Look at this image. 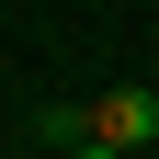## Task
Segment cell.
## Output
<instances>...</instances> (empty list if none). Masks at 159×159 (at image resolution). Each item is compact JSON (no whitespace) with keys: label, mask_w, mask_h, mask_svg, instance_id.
<instances>
[{"label":"cell","mask_w":159,"mask_h":159,"mask_svg":"<svg viewBox=\"0 0 159 159\" xmlns=\"http://www.w3.org/2000/svg\"><path fill=\"white\" fill-rule=\"evenodd\" d=\"M91 148H159V91L148 80H114V91H91Z\"/></svg>","instance_id":"6da1fadb"},{"label":"cell","mask_w":159,"mask_h":159,"mask_svg":"<svg viewBox=\"0 0 159 159\" xmlns=\"http://www.w3.org/2000/svg\"><path fill=\"white\" fill-rule=\"evenodd\" d=\"M34 136H46V148H68V159H80V148H91V102H46V114H34Z\"/></svg>","instance_id":"7a4b0ae2"},{"label":"cell","mask_w":159,"mask_h":159,"mask_svg":"<svg viewBox=\"0 0 159 159\" xmlns=\"http://www.w3.org/2000/svg\"><path fill=\"white\" fill-rule=\"evenodd\" d=\"M80 159H125V148H80Z\"/></svg>","instance_id":"3957f363"}]
</instances>
